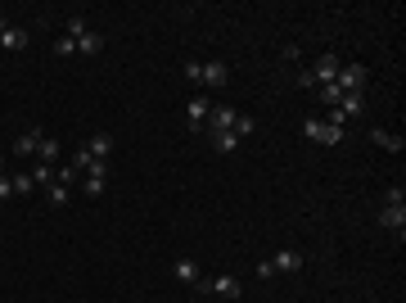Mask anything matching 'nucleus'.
Here are the masks:
<instances>
[{
  "instance_id": "nucleus-7",
  "label": "nucleus",
  "mask_w": 406,
  "mask_h": 303,
  "mask_svg": "<svg viewBox=\"0 0 406 303\" xmlns=\"http://www.w3.org/2000/svg\"><path fill=\"white\" fill-rule=\"evenodd\" d=\"M172 276H176L181 286H195L203 272H199V263H195V258H176V263H172Z\"/></svg>"
},
{
  "instance_id": "nucleus-19",
  "label": "nucleus",
  "mask_w": 406,
  "mask_h": 303,
  "mask_svg": "<svg viewBox=\"0 0 406 303\" xmlns=\"http://www.w3.org/2000/svg\"><path fill=\"white\" fill-rule=\"evenodd\" d=\"M303 136L321 145V140H325V122H321V118H303Z\"/></svg>"
},
{
  "instance_id": "nucleus-10",
  "label": "nucleus",
  "mask_w": 406,
  "mask_h": 303,
  "mask_svg": "<svg viewBox=\"0 0 406 303\" xmlns=\"http://www.w3.org/2000/svg\"><path fill=\"white\" fill-rule=\"evenodd\" d=\"M379 222L389 226V231H398V240L406 235V204H398V208H384L379 213Z\"/></svg>"
},
{
  "instance_id": "nucleus-12",
  "label": "nucleus",
  "mask_w": 406,
  "mask_h": 303,
  "mask_svg": "<svg viewBox=\"0 0 406 303\" xmlns=\"http://www.w3.org/2000/svg\"><path fill=\"white\" fill-rule=\"evenodd\" d=\"M100 50H104V32H95V27H91V32L77 36V54H100Z\"/></svg>"
},
{
  "instance_id": "nucleus-14",
  "label": "nucleus",
  "mask_w": 406,
  "mask_h": 303,
  "mask_svg": "<svg viewBox=\"0 0 406 303\" xmlns=\"http://www.w3.org/2000/svg\"><path fill=\"white\" fill-rule=\"evenodd\" d=\"M271 263H276V276H280V272H298V267H303V253H298V249H280Z\"/></svg>"
},
{
  "instance_id": "nucleus-26",
  "label": "nucleus",
  "mask_w": 406,
  "mask_h": 303,
  "mask_svg": "<svg viewBox=\"0 0 406 303\" xmlns=\"http://www.w3.org/2000/svg\"><path fill=\"white\" fill-rule=\"evenodd\" d=\"M398 204H406V191H402V186H393V191H384V208H398Z\"/></svg>"
},
{
  "instance_id": "nucleus-25",
  "label": "nucleus",
  "mask_w": 406,
  "mask_h": 303,
  "mask_svg": "<svg viewBox=\"0 0 406 303\" xmlns=\"http://www.w3.org/2000/svg\"><path fill=\"white\" fill-rule=\"evenodd\" d=\"M253 276H257V281H271V276H276V263H271V258L253 263Z\"/></svg>"
},
{
  "instance_id": "nucleus-22",
  "label": "nucleus",
  "mask_w": 406,
  "mask_h": 303,
  "mask_svg": "<svg viewBox=\"0 0 406 303\" xmlns=\"http://www.w3.org/2000/svg\"><path fill=\"white\" fill-rule=\"evenodd\" d=\"M104 182H109V177H82V195H104Z\"/></svg>"
},
{
  "instance_id": "nucleus-21",
  "label": "nucleus",
  "mask_w": 406,
  "mask_h": 303,
  "mask_svg": "<svg viewBox=\"0 0 406 303\" xmlns=\"http://www.w3.org/2000/svg\"><path fill=\"white\" fill-rule=\"evenodd\" d=\"M347 140V127H334V122H325V140L321 145H343Z\"/></svg>"
},
{
  "instance_id": "nucleus-8",
  "label": "nucleus",
  "mask_w": 406,
  "mask_h": 303,
  "mask_svg": "<svg viewBox=\"0 0 406 303\" xmlns=\"http://www.w3.org/2000/svg\"><path fill=\"white\" fill-rule=\"evenodd\" d=\"M334 109L343 113V118H356V113L366 109V91H343V100H338Z\"/></svg>"
},
{
  "instance_id": "nucleus-2",
  "label": "nucleus",
  "mask_w": 406,
  "mask_h": 303,
  "mask_svg": "<svg viewBox=\"0 0 406 303\" xmlns=\"http://www.w3.org/2000/svg\"><path fill=\"white\" fill-rule=\"evenodd\" d=\"M208 113H212V100L208 96H203V91H199V96H190V104H186V122H190V127H208Z\"/></svg>"
},
{
  "instance_id": "nucleus-24",
  "label": "nucleus",
  "mask_w": 406,
  "mask_h": 303,
  "mask_svg": "<svg viewBox=\"0 0 406 303\" xmlns=\"http://www.w3.org/2000/svg\"><path fill=\"white\" fill-rule=\"evenodd\" d=\"M9 182H14V195H32V191H36V186H32V177H27V172H14Z\"/></svg>"
},
{
  "instance_id": "nucleus-9",
  "label": "nucleus",
  "mask_w": 406,
  "mask_h": 303,
  "mask_svg": "<svg viewBox=\"0 0 406 303\" xmlns=\"http://www.w3.org/2000/svg\"><path fill=\"white\" fill-rule=\"evenodd\" d=\"M86 149H91L100 163H109V154H113V136H109V131H95V136L86 140Z\"/></svg>"
},
{
  "instance_id": "nucleus-30",
  "label": "nucleus",
  "mask_w": 406,
  "mask_h": 303,
  "mask_svg": "<svg viewBox=\"0 0 406 303\" xmlns=\"http://www.w3.org/2000/svg\"><path fill=\"white\" fill-rule=\"evenodd\" d=\"M186 77L190 82H203V64L199 59H186Z\"/></svg>"
},
{
  "instance_id": "nucleus-32",
  "label": "nucleus",
  "mask_w": 406,
  "mask_h": 303,
  "mask_svg": "<svg viewBox=\"0 0 406 303\" xmlns=\"http://www.w3.org/2000/svg\"><path fill=\"white\" fill-rule=\"evenodd\" d=\"M0 177H5V158H0Z\"/></svg>"
},
{
  "instance_id": "nucleus-20",
  "label": "nucleus",
  "mask_w": 406,
  "mask_h": 303,
  "mask_svg": "<svg viewBox=\"0 0 406 303\" xmlns=\"http://www.w3.org/2000/svg\"><path fill=\"white\" fill-rule=\"evenodd\" d=\"M27 177H32V186H41V191H45V186H50V182H54V168H45V163H36V168H32V172H27Z\"/></svg>"
},
{
  "instance_id": "nucleus-31",
  "label": "nucleus",
  "mask_w": 406,
  "mask_h": 303,
  "mask_svg": "<svg viewBox=\"0 0 406 303\" xmlns=\"http://www.w3.org/2000/svg\"><path fill=\"white\" fill-rule=\"evenodd\" d=\"M0 200H14V182L9 177H0Z\"/></svg>"
},
{
  "instance_id": "nucleus-28",
  "label": "nucleus",
  "mask_w": 406,
  "mask_h": 303,
  "mask_svg": "<svg viewBox=\"0 0 406 303\" xmlns=\"http://www.w3.org/2000/svg\"><path fill=\"white\" fill-rule=\"evenodd\" d=\"M82 32H91V23H86V18H68V32L63 36H73V41H77Z\"/></svg>"
},
{
  "instance_id": "nucleus-16",
  "label": "nucleus",
  "mask_w": 406,
  "mask_h": 303,
  "mask_svg": "<svg viewBox=\"0 0 406 303\" xmlns=\"http://www.w3.org/2000/svg\"><path fill=\"white\" fill-rule=\"evenodd\" d=\"M68 200H73V186H63V182H50V186H45V204H50V208H63Z\"/></svg>"
},
{
  "instance_id": "nucleus-27",
  "label": "nucleus",
  "mask_w": 406,
  "mask_h": 303,
  "mask_svg": "<svg viewBox=\"0 0 406 303\" xmlns=\"http://www.w3.org/2000/svg\"><path fill=\"white\" fill-rule=\"evenodd\" d=\"M316 91H321V100H325V104H338V100H343V91H338L334 82H325V87H316Z\"/></svg>"
},
{
  "instance_id": "nucleus-6",
  "label": "nucleus",
  "mask_w": 406,
  "mask_h": 303,
  "mask_svg": "<svg viewBox=\"0 0 406 303\" xmlns=\"http://www.w3.org/2000/svg\"><path fill=\"white\" fill-rule=\"evenodd\" d=\"M235 118H239V109H230V104H212L208 131H230V127H235Z\"/></svg>"
},
{
  "instance_id": "nucleus-3",
  "label": "nucleus",
  "mask_w": 406,
  "mask_h": 303,
  "mask_svg": "<svg viewBox=\"0 0 406 303\" xmlns=\"http://www.w3.org/2000/svg\"><path fill=\"white\" fill-rule=\"evenodd\" d=\"M334 87L338 91H366V68H361V64H343L338 77H334Z\"/></svg>"
},
{
  "instance_id": "nucleus-23",
  "label": "nucleus",
  "mask_w": 406,
  "mask_h": 303,
  "mask_svg": "<svg viewBox=\"0 0 406 303\" xmlns=\"http://www.w3.org/2000/svg\"><path fill=\"white\" fill-rule=\"evenodd\" d=\"M253 127H257V122L248 118V113H239V118H235V127H230V131H235V136L244 140V136H253Z\"/></svg>"
},
{
  "instance_id": "nucleus-33",
  "label": "nucleus",
  "mask_w": 406,
  "mask_h": 303,
  "mask_svg": "<svg viewBox=\"0 0 406 303\" xmlns=\"http://www.w3.org/2000/svg\"><path fill=\"white\" fill-rule=\"evenodd\" d=\"M0 23H5V18H0Z\"/></svg>"
},
{
  "instance_id": "nucleus-17",
  "label": "nucleus",
  "mask_w": 406,
  "mask_h": 303,
  "mask_svg": "<svg viewBox=\"0 0 406 303\" xmlns=\"http://www.w3.org/2000/svg\"><path fill=\"white\" fill-rule=\"evenodd\" d=\"M370 140H375V145H384V149H393V154H402V149H406V140H402V136H393V131H384V127H375V131H370Z\"/></svg>"
},
{
  "instance_id": "nucleus-1",
  "label": "nucleus",
  "mask_w": 406,
  "mask_h": 303,
  "mask_svg": "<svg viewBox=\"0 0 406 303\" xmlns=\"http://www.w3.org/2000/svg\"><path fill=\"white\" fill-rule=\"evenodd\" d=\"M195 290L199 295H212V299H239L244 295V281H239L235 272H221V276H199Z\"/></svg>"
},
{
  "instance_id": "nucleus-11",
  "label": "nucleus",
  "mask_w": 406,
  "mask_h": 303,
  "mask_svg": "<svg viewBox=\"0 0 406 303\" xmlns=\"http://www.w3.org/2000/svg\"><path fill=\"white\" fill-rule=\"evenodd\" d=\"M41 136H45V131H41V127H32V131H23V136H18V140H14V154H18V158H27V154H36V145H41Z\"/></svg>"
},
{
  "instance_id": "nucleus-4",
  "label": "nucleus",
  "mask_w": 406,
  "mask_h": 303,
  "mask_svg": "<svg viewBox=\"0 0 406 303\" xmlns=\"http://www.w3.org/2000/svg\"><path fill=\"white\" fill-rule=\"evenodd\" d=\"M27 27H18V23H0V50H27Z\"/></svg>"
},
{
  "instance_id": "nucleus-29",
  "label": "nucleus",
  "mask_w": 406,
  "mask_h": 303,
  "mask_svg": "<svg viewBox=\"0 0 406 303\" xmlns=\"http://www.w3.org/2000/svg\"><path fill=\"white\" fill-rule=\"evenodd\" d=\"M54 54H63V59L77 54V41H73V36H59V41H54Z\"/></svg>"
},
{
  "instance_id": "nucleus-18",
  "label": "nucleus",
  "mask_w": 406,
  "mask_h": 303,
  "mask_svg": "<svg viewBox=\"0 0 406 303\" xmlns=\"http://www.w3.org/2000/svg\"><path fill=\"white\" fill-rule=\"evenodd\" d=\"M212 145H217L221 154H230V149H239V136L235 131H212Z\"/></svg>"
},
{
  "instance_id": "nucleus-13",
  "label": "nucleus",
  "mask_w": 406,
  "mask_h": 303,
  "mask_svg": "<svg viewBox=\"0 0 406 303\" xmlns=\"http://www.w3.org/2000/svg\"><path fill=\"white\" fill-rule=\"evenodd\" d=\"M59 154H63L59 140H54V136H41V145H36V158H41L45 168H54V158H59Z\"/></svg>"
},
{
  "instance_id": "nucleus-15",
  "label": "nucleus",
  "mask_w": 406,
  "mask_h": 303,
  "mask_svg": "<svg viewBox=\"0 0 406 303\" xmlns=\"http://www.w3.org/2000/svg\"><path fill=\"white\" fill-rule=\"evenodd\" d=\"M226 77H230V73H226V64H221V59L203 64V87H226Z\"/></svg>"
},
{
  "instance_id": "nucleus-5",
  "label": "nucleus",
  "mask_w": 406,
  "mask_h": 303,
  "mask_svg": "<svg viewBox=\"0 0 406 303\" xmlns=\"http://www.w3.org/2000/svg\"><path fill=\"white\" fill-rule=\"evenodd\" d=\"M338 68H343V64H338V54H334V50H325L321 59L312 64V77H316V82H321V87H325V82H334V77H338Z\"/></svg>"
}]
</instances>
